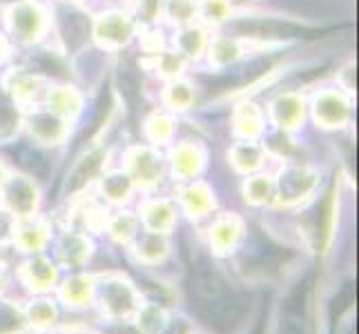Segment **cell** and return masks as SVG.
I'll list each match as a JSON object with an SVG mask.
<instances>
[{
    "mask_svg": "<svg viewBox=\"0 0 359 334\" xmlns=\"http://www.w3.org/2000/svg\"><path fill=\"white\" fill-rule=\"evenodd\" d=\"M192 296L199 310L205 319H210L217 326L234 323L241 314V301L239 296L230 290L228 283L221 279L215 270L196 267L192 277Z\"/></svg>",
    "mask_w": 359,
    "mask_h": 334,
    "instance_id": "6da1fadb",
    "label": "cell"
},
{
    "mask_svg": "<svg viewBox=\"0 0 359 334\" xmlns=\"http://www.w3.org/2000/svg\"><path fill=\"white\" fill-rule=\"evenodd\" d=\"M279 334H304V288L288 296Z\"/></svg>",
    "mask_w": 359,
    "mask_h": 334,
    "instance_id": "7a4b0ae2",
    "label": "cell"
}]
</instances>
